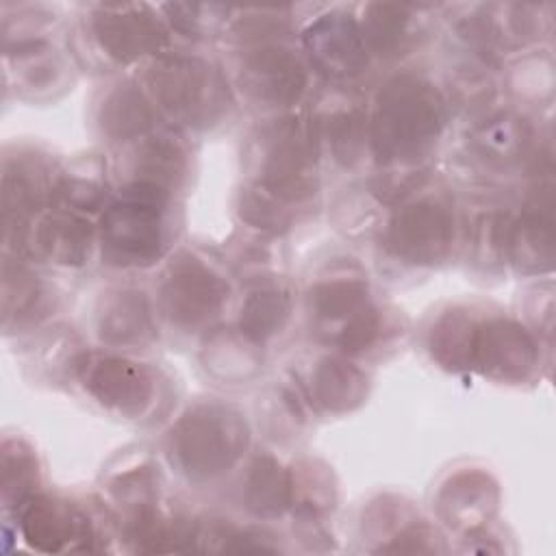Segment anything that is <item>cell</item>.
Instances as JSON below:
<instances>
[{
  "mask_svg": "<svg viewBox=\"0 0 556 556\" xmlns=\"http://www.w3.org/2000/svg\"><path fill=\"white\" fill-rule=\"evenodd\" d=\"M308 311L319 332L337 341L345 330L371 315L376 304L371 302L367 280L361 276L339 274L315 282L308 291Z\"/></svg>",
  "mask_w": 556,
  "mask_h": 556,
  "instance_id": "cell-15",
  "label": "cell"
},
{
  "mask_svg": "<svg viewBox=\"0 0 556 556\" xmlns=\"http://www.w3.org/2000/svg\"><path fill=\"white\" fill-rule=\"evenodd\" d=\"M291 293L276 280H263L254 285L239 311V330L254 345H263L274 339L287 326L291 317Z\"/></svg>",
  "mask_w": 556,
  "mask_h": 556,
  "instance_id": "cell-19",
  "label": "cell"
},
{
  "mask_svg": "<svg viewBox=\"0 0 556 556\" xmlns=\"http://www.w3.org/2000/svg\"><path fill=\"white\" fill-rule=\"evenodd\" d=\"M74 365L87 393L104 408L124 417L150 408L156 387L148 367L113 354H80Z\"/></svg>",
  "mask_w": 556,
  "mask_h": 556,
  "instance_id": "cell-9",
  "label": "cell"
},
{
  "mask_svg": "<svg viewBox=\"0 0 556 556\" xmlns=\"http://www.w3.org/2000/svg\"><path fill=\"white\" fill-rule=\"evenodd\" d=\"M250 441L241 413L219 402H200L169 430V456L195 482L228 473Z\"/></svg>",
  "mask_w": 556,
  "mask_h": 556,
  "instance_id": "cell-3",
  "label": "cell"
},
{
  "mask_svg": "<svg viewBox=\"0 0 556 556\" xmlns=\"http://www.w3.org/2000/svg\"><path fill=\"white\" fill-rule=\"evenodd\" d=\"M311 63L332 78H352L367 67V46L350 15L330 13L304 33Z\"/></svg>",
  "mask_w": 556,
  "mask_h": 556,
  "instance_id": "cell-14",
  "label": "cell"
},
{
  "mask_svg": "<svg viewBox=\"0 0 556 556\" xmlns=\"http://www.w3.org/2000/svg\"><path fill=\"white\" fill-rule=\"evenodd\" d=\"M256 187L282 204H298L317 189L319 132L311 117L278 119L263 137Z\"/></svg>",
  "mask_w": 556,
  "mask_h": 556,
  "instance_id": "cell-4",
  "label": "cell"
},
{
  "mask_svg": "<svg viewBox=\"0 0 556 556\" xmlns=\"http://www.w3.org/2000/svg\"><path fill=\"white\" fill-rule=\"evenodd\" d=\"M228 295L226 278L189 252L178 254L169 263L161 285L163 311L169 321L182 328H200L215 319Z\"/></svg>",
  "mask_w": 556,
  "mask_h": 556,
  "instance_id": "cell-7",
  "label": "cell"
},
{
  "mask_svg": "<svg viewBox=\"0 0 556 556\" xmlns=\"http://www.w3.org/2000/svg\"><path fill=\"white\" fill-rule=\"evenodd\" d=\"M93 241L96 232L89 219L63 208L37 213L15 232L20 254L63 267L85 265L91 256Z\"/></svg>",
  "mask_w": 556,
  "mask_h": 556,
  "instance_id": "cell-11",
  "label": "cell"
},
{
  "mask_svg": "<svg viewBox=\"0 0 556 556\" xmlns=\"http://www.w3.org/2000/svg\"><path fill=\"white\" fill-rule=\"evenodd\" d=\"M554 232L549 208L539 202L523 213L519 222H510L506 239V258L523 271H539L552 265Z\"/></svg>",
  "mask_w": 556,
  "mask_h": 556,
  "instance_id": "cell-23",
  "label": "cell"
},
{
  "mask_svg": "<svg viewBox=\"0 0 556 556\" xmlns=\"http://www.w3.org/2000/svg\"><path fill=\"white\" fill-rule=\"evenodd\" d=\"M172 193L126 182L119 198L104 206L100 217V245L106 263L117 267H148L159 261L172 237Z\"/></svg>",
  "mask_w": 556,
  "mask_h": 556,
  "instance_id": "cell-2",
  "label": "cell"
},
{
  "mask_svg": "<svg viewBox=\"0 0 556 556\" xmlns=\"http://www.w3.org/2000/svg\"><path fill=\"white\" fill-rule=\"evenodd\" d=\"M510 219L506 213L491 211L482 215L476 224L473 232V248L476 258L484 265L497 263L502 256H506V239H508Z\"/></svg>",
  "mask_w": 556,
  "mask_h": 556,
  "instance_id": "cell-34",
  "label": "cell"
},
{
  "mask_svg": "<svg viewBox=\"0 0 556 556\" xmlns=\"http://www.w3.org/2000/svg\"><path fill=\"white\" fill-rule=\"evenodd\" d=\"M132 154V178L128 182L150 185L172 193L187 176V150L172 135L141 137Z\"/></svg>",
  "mask_w": 556,
  "mask_h": 556,
  "instance_id": "cell-20",
  "label": "cell"
},
{
  "mask_svg": "<svg viewBox=\"0 0 556 556\" xmlns=\"http://www.w3.org/2000/svg\"><path fill=\"white\" fill-rule=\"evenodd\" d=\"M17 515L26 543L39 552L91 549L89 517L70 502L35 493L17 506Z\"/></svg>",
  "mask_w": 556,
  "mask_h": 556,
  "instance_id": "cell-13",
  "label": "cell"
},
{
  "mask_svg": "<svg viewBox=\"0 0 556 556\" xmlns=\"http://www.w3.org/2000/svg\"><path fill=\"white\" fill-rule=\"evenodd\" d=\"M476 319L465 311H450L432 326L430 350L432 356L447 367L467 369L469 341Z\"/></svg>",
  "mask_w": 556,
  "mask_h": 556,
  "instance_id": "cell-30",
  "label": "cell"
},
{
  "mask_svg": "<svg viewBox=\"0 0 556 556\" xmlns=\"http://www.w3.org/2000/svg\"><path fill=\"white\" fill-rule=\"evenodd\" d=\"M239 215L245 224L271 232L285 230L291 224V213L285 208V204L258 189L256 185L241 191Z\"/></svg>",
  "mask_w": 556,
  "mask_h": 556,
  "instance_id": "cell-33",
  "label": "cell"
},
{
  "mask_svg": "<svg viewBox=\"0 0 556 556\" xmlns=\"http://www.w3.org/2000/svg\"><path fill=\"white\" fill-rule=\"evenodd\" d=\"M100 339L109 345H141L154 337L148 298L137 289H122L104 300L98 317Z\"/></svg>",
  "mask_w": 556,
  "mask_h": 556,
  "instance_id": "cell-18",
  "label": "cell"
},
{
  "mask_svg": "<svg viewBox=\"0 0 556 556\" xmlns=\"http://www.w3.org/2000/svg\"><path fill=\"white\" fill-rule=\"evenodd\" d=\"M43 298V287L24 265L4 263V321L9 324L11 317L24 321L30 317L33 311L39 308Z\"/></svg>",
  "mask_w": 556,
  "mask_h": 556,
  "instance_id": "cell-32",
  "label": "cell"
},
{
  "mask_svg": "<svg viewBox=\"0 0 556 556\" xmlns=\"http://www.w3.org/2000/svg\"><path fill=\"white\" fill-rule=\"evenodd\" d=\"M106 200V178L98 161H80L76 167L63 172L54 182L52 202L54 208L72 213H91L104 206Z\"/></svg>",
  "mask_w": 556,
  "mask_h": 556,
  "instance_id": "cell-26",
  "label": "cell"
},
{
  "mask_svg": "<svg viewBox=\"0 0 556 556\" xmlns=\"http://www.w3.org/2000/svg\"><path fill=\"white\" fill-rule=\"evenodd\" d=\"M237 83L252 106L282 111L302 100L308 87V72L293 50L282 46H261L243 56Z\"/></svg>",
  "mask_w": 556,
  "mask_h": 556,
  "instance_id": "cell-8",
  "label": "cell"
},
{
  "mask_svg": "<svg viewBox=\"0 0 556 556\" xmlns=\"http://www.w3.org/2000/svg\"><path fill=\"white\" fill-rule=\"evenodd\" d=\"M317 122L319 141H326L334 161L352 165L358 161L367 137V113L358 104H343Z\"/></svg>",
  "mask_w": 556,
  "mask_h": 556,
  "instance_id": "cell-28",
  "label": "cell"
},
{
  "mask_svg": "<svg viewBox=\"0 0 556 556\" xmlns=\"http://www.w3.org/2000/svg\"><path fill=\"white\" fill-rule=\"evenodd\" d=\"M334 506V484L326 467L317 463H302L289 469V508L298 517L317 519Z\"/></svg>",
  "mask_w": 556,
  "mask_h": 556,
  "instance_id": "cell-29",
  "label": "cell"
},
{
  "mask_svg": "<svg viewBox=\"0 0 556 556\" xmlns=\"http://www.w3.org/2000/svg\"><path fill=\"white\" fill-rule=\"evenodd\" d=\"M445 100L424 76L404 72L382 85L369 117L367 137L382 163H415L439 141Z\"/></svg>",
  "mask_w": 556,
  "mask_h": 556,
  "instance_id": "cell-1",
  "label": "cell"
},
{
  "mask_svg": "<svg viewBox=\"0 0 556 556\" xmlns=\"http://www.w3.org/2000/svg\"><path fill=\"white\" fill-rule=\"evenodd\" d=\"M536 358L534 339L517 321L491 317L473 324L467 369H478L495 380L517 382L534 369Z\"/></svg>",
  "mask_w": 556,
  "mask_h": 556,
  "instance_id": "cell-10",
  "label": "cell"
},
{
  "mask_svg": "<svg viewBox=\"0 0 556 556\" xmlns=\"http://www.w3.org/2000/svg\"><path fill=\"white\" fill-rule=\"evenodd\" d=\"M311 397L330 413L356 408L367 395V378L352 363L339 356H324L311 371Z\"/></svg>",
  "mask_w": 556,
  "mask_h": 556,
  "instance_id": "cell-21",
  "label": "cell"
},
{
  "mask_svg": "<svg viewBox=\"0 0 556 556\" xmlns=\"http://www.w3.org/2000/svg\"><path fill=\"white\" fill-rule=\"evenodd\" d=\"M150 102L178 124L204 126L224 111L226 87L198 56H159L146 72Z\"/></svg>",
  "mask_w": 556,
  "mask_h": 556,
  "instance_id": "cell-5",
  "label": "cell"
},
{
  "mask_svg": "<svg viewBox=\"0 0 556 556\" xmlns=\"http://www.w3.org/2000/svg\"><path fill=\"white\" fill-rule=\"evenodd\" d=\"M89 26L100 50L117 63L154 54L167 41L163 22L148 4H100Z\"/></svg>",
  "mask_w": 556,
  "mask_h": 556,
  "instance_id": "cell-12",
  "label": "cell"
},
{
  "mask_svg": "<svg viewBox=\"0 0 556 556\" xmlns=\"http://www.w3.org/2000/svg\"><path fill=\"white\" fill-rule=\"evenodd\" d=\"M530 126L526 119L500 113L480 122L471 132V148L489 163L508 165L526 154L530 146Z\"/></svg>",
  "mask_w": 556,
  "mask_h": 556,
  "instance_id": "cell-25",
  "label": "cell"
},
{
  "mask_svg": "<svg viewBox=\"0 0 556 556\" xmlns=\"http://www.w3.org/2000/svg\"><path fill=\"white\" fill-rule=\"evenodd\" d=\"M245 508L263 519L282 515L289 508V469L271 454H258L243 480Z\"/></svg>",
  "mask_w": 556,
  "mask_h": 556,
  "instance_id": "cell-24",
  "label": "cell"
},
{
  "mask_svg": "<svg viewBox=\"0 0 556 556\" xmlns=\"http://www.w3.org/2000/svg\"><path fill=\"white\" fill-rule=\"evenodd\" d=\"M367 52L380 56H400L419 37L417 9L408 4H367L358 24Z\"/></svg>",
  "mask_w": 556,
  "mask_h": 556,
  "instance_id": "cell-17",
  "label": "cell"
},
{
  "mask_svg": "<svg viewBox=\"0 0 556 556\" xmlns=\"http://www.w3.org/2000/svg\"><path fill=\"white\" fill-rule=\"evenodd\" d=\"M98 124L113 141L137 139L152 128L154 106L139 87L130 83L115 85L100 104Z\"/></svg>",
  "mask_w": 556,
  "mask_h": 556,
  "instance_id": "cell-22",
  "label": "cell"
},
{
  "mask_svg": "<svg viewBox=\"0 0 556 556\" xmlns=\"http://www.w3.org/2000/svg\"><path fill=\"white\" fill-rule=\"evenodd\" d=\"M456 217L450 204L424 198L393 213L384 230L387 250L410 265H439L452 254Z\"/></svg>",
  "mask_w": 556,
  "mask_h": 556,
  "instance_id": "cell-6",
  "label": "cell"
},
{
  "mask_svg": "<svg viewBox=\"0 0 556 556\" xmlns=\"http://www.w3.org/2000/svg\"><path fill=\"white\" fill-rule=\"evenodd\" d=\"M54 182L37 154H15L4 159L2 206L4 235L20 232L30 217L41 213L46 198L52 202Z\"/></svg>",
  "mask_w": 556,
  "mask_h": 556,
  "instance_id": "cell-16",
  "label": "cell"
},
{
  "mask_svg": "<svg viewBox=\"0 0 556 556\" xmlns=\"http://www.w3.org/2000/svg\"><path fill=\"white\" fill-rule=\"evenodd\" d=\"M495 504L493 484L482 473H460L454 478L441 497L443 517L454 528H471L480 521Z\"/></svg>",
  "mask_w": 556,
  "mask_h": 556,
  "instance_id": "cell-27",
  "label": "cell"
},
{
  "mask_svg": "<svg viewBox=\"0 0 556 556\" xmlns=\"http://www.w3.org/2000/svg\"><path fill=\"white\" fill-rule=\"evenodd\" d=\"M37 482V463L30 454V450L17 441L7 439L2 447V495L9 504L15 500L20 506L24 500H28L33 493V486Z\"/></svg>",
  "mask_w": 556,
  "mask_h": 556,
  "instance_id": "cell-31",
  "label": "cell"
}]
</instances>
